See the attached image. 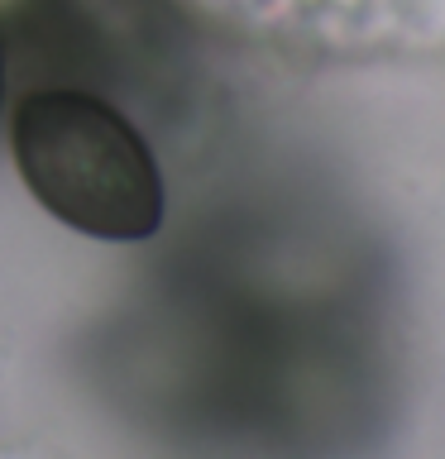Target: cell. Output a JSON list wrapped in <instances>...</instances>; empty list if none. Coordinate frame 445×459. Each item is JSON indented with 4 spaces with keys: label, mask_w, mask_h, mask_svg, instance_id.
Instances as JSON below:
<instances>
[{
    "label": "cell",
    "mask_w": 445,
    "mask_h": 459,
    "mask_svg": "<svg viewBox=\"0 0 445 459\" xmlns=\"http://www.w3.org/2000/svg\"><path fill=\"white\" fill-rule=\"evenodd\" d=\"M14 168L53 221L92 239H149L163 225V178L139 129L106 100L39 91L14 110Z\"/></svg>",
    "instance_id": "6da1fadb"
},
{
    "label": "cell",
    "mask_w": 445,
    "mask_h": 459,
    "mask_svg": "<svg viewBox=\"0 0 445 459\" xmlns=\"http://www.w3.org/2000/svg\"><path fill=\"white\" fill-rule=\"evenodd\" d=\"M0 82H5V72H0Z\"/></svg>",
    "instance_id": "7a4b0ae2"
}]
</instances>
